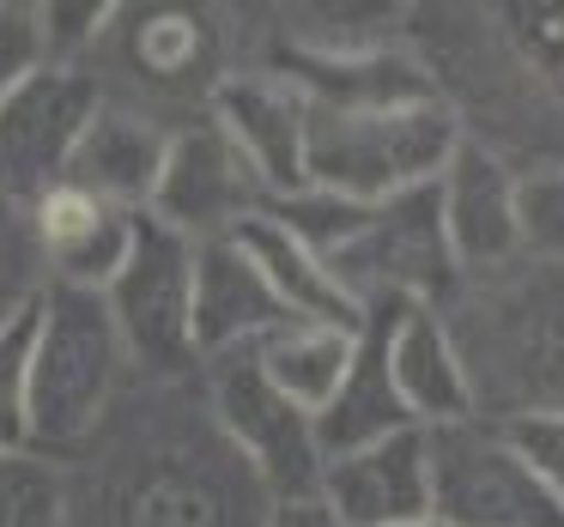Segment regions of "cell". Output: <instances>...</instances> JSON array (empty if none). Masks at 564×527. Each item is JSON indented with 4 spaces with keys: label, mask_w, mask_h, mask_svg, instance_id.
Wrapping results in <instances>:
<instances>
[{
    "label": "cell",
    "mask_w": 564,
    "mask_h": 527,
    "mask_svg": "<svg viewBox=\"0 0 564 527\" xmlns=\"http://www.w3.org/2000/svg\"><path fill=\"white\" fill-rule=\"evenodd\" d=\"M389 376H394V394H401V406L413 413L419 430L474 418V394H467L462 358H455V340L431 304H394Z\"/></svg>",
    "instance_id": "18"
},
{
    "label": "cell",
    "mask_w": 564,
    "mask_h": 527,
    "mask_svg": "<svg viewBox=\"0 0 564 527\" xmlns=\"http://www.w3.org/2000/svg\"><path fill=\"white\" fill-rule=\"evenodd\" d=\"M213 128L237 146L261 195L304 188V91L280 74H231L213 86ZM261 200V207H268Z\"/></svg>",
    "instance_id": "12"
},
{
    "label": "cell",
    "mask_w": 564,
    "mask_h": 527,
    "mask_svg": "<svg viewBox=\"0 0 564 527\" xmlns=\"http://www.w3.org/2000/svg\"><path fill=\"white\" fill-rule=\"evenodd\" d=\"M261 527H346V521L310 491V497H273L268 515H261Z\"/></svg>",
    "instance_id": "30"
},
{
    "label": "cell",
    "mask_w": 564,
    "mask_h": 527,
    "mask_svg": "<svg viewBox=\"0 0 564 527\" xmlns=\"http://www.w3.org/2000/svg\"><path fill=\"white\" fill-rule=\"evenodd\" d=\"M437 212H443V231H449L462 273H491L522 255V237H516V171L498 152L474 146L467 134L437 176Z\"/></svg>",
    "instance_id": "14"
},
{
    "label": "cell",
    "mask_w": 564,
    "mask_h": 527,
    "mask_svg": "<svg viewBox=\"0 0 564 527\" xmlns=\"http://www.w3.org/2000/svg\"><path fill=\"white\" fill-rule=\"evenodd\" d=\"M231 243L249 255V267L261 273V285H268L273 304H280L292 321L358 328V316H365V309L346 297V285L328 273V261H322L316 249H304L292 231H280L268 212H249V219L231 231Z\"/></svg>",
    "instance_id": "19"
},
{
    "label": "cell",
    "mask_w": 564,
    "mask_h": 527,
    "mask_svg": "<svg viewBox=\"0 0 564 527\" xmlns=\"http://www.w3.org/2000/svg\"><path fill=\"white\" fill-rule=\"evenodd\" d=\"M249 358H256V370L268 376L273 394H285L297 413L316 418L322 406L334 400L340 376H346L352 328H328V321H285V328H273Z\"/></svg>",
    "instance_id": "20"
},
{
    "label": "cell",
    "mask_w": 564,
    "mask_h": 527,
    "mask_svg": "<svg viewBox=\"0 0 564 527\" xmlns=\"http://www.w3.org/2000/svg\"><path fill=\"white\" fill-rule=\"evenodd\" d=\"M261 515L268 491L225 449L213 418H200V430L176 425L171 437L140 442L110 491L104 527H261Z\"/></svg>",
    "instance_id": "4"
},
{
    "label": "cell",
    "mask_w": 564,
    "mask_h": 527,
    "mask_svg": "<svg viewBox=\"0 0 564 527\" xmlns=\"http://www.w3.org/2000/svg\"><path fill=\"white\" fill-rule=\"evenodd\" d=\"M207 382V418L213 430L225 437V449L249 466L261 491L273 497H310L322 479V442H316V418L297 413L285 394L268 388V376L256 370V358L237 352V358H213Z\"/></svg>",
    "instance_id": "8"
},
{
    "label": "cell",
    "mask_w": 564,
    "mask_h": 527,
    "mask_svg": "<svg viewBox=\"0 0 564 527\" xmlns=\"http://www.w3.org/2000/svg\"><path fill=\"white\" fill-rule=\"evenodd\" d=\"M389 321L394 304H370L352 328V358H346V376L334 388V400L316 413V442L322 461L346 449H365V442H382L394 430H413V413L401 406L389 376Z\"/></svg>",
    "instance_id": "16"
},
{
    "label": "cell",
    "mask_w": 564,
    "mask_h": 527,
    "mask_svg": "<svg viewBox=\"0 0 564 527\" xmlns=\"http://www.w3.org/2000/svg\"><path fill=\"white\" fill-rule=\"evenodd\" d=\"M37 67H50L37 7H0V103L13 98Z\"/></svg>",
    "instance_id": "28"
},
{
    "label": "cell",
    "mask_w": 564,
    "mask_h": 527,
    "mask_svg": "<svg viewBox=\"0 0 564 527\" xmlns=\"http://www.w3.org/2000/svg\"><path fill=\"white\" fill-rule=\"evenodd\" d=\"M316 497L340 515L346 527H401L431 515V461L425 430H394L382 442L346 449L322 461Z\"/></svg>",
    "instance_id": "11"
},
{
    "label": "cell",
    "mask_w": 564,
    "mask_h": 527,
    "mask_svg": "<svg viewBox=\"0 0 564 527\" xmlns=\"http://www.w3.org/2000/svg\"><path fill=\"white\" fill-rule=\"evenodd\" d=\"M0 527H67L62 466L25 449H0Z\"/></svg>",
    "instance_id": "24"
},
{
    "label": "cell",
    "mask_w": 564,
    "mask_h": 527,
    "mask_svg": "<svg viewBox=\"0 0 564 527\" xmlns=\"http://www.w3.org/2000/svg\"><path fill=\"white\" fill-rule=\"evenodd\" d=\"M285 321L292 316L273 304V292L261 285V273L249 267V255L231 243V237L195 243V309H188L195 364L256 352L273 328H285Z\"/></svg>",
    "instance_id": "15"
},
{
    "label": "cell",
    "mask_w": 564,
    "mask_h": 527,
    "mask_svg": "<svg viewBox=\"0 0 564 527\" xmlns=\"http://www.w3.org/2000/svg\"><path fill=\"white\" fill-rule=\"evenodd\" d=\"M104 309L116 321V340L128 352V370L152 382H183L195 364V333H188V309H195V243L171 224L134 219V243L110 285H104Z\"/></svg>",
    "instance_id": "6"
},
{
    "label": "cell",
    "mask_w": 564,
    "mask_h": 527,
    "mask_svg": "<svg viewBox=\"0 0 564 527\" xmlns=\"http://www.w3.org/2000/svg\"><path fill=\"white\" fill-rule=\"evenodd\" d=\"M104 86L91 67H37L0 103V200L31 207L67 176L86 122L98 116Z\"/></svg>",
    "instance_id": "9"
},
{
    "label": "cell",
    "mask_w": 564,
    "mask_h": 527,
    "mask_svg": "<svg viewBox=\"0 0 564 527\" xmlns=\"http://www.w3.org/2000/svg\"><path fill=\"white\" fill-rule=\"evenodd\" d=\"M31 243L43 261V285H67V292H98L122 273L128 243H134V219L110 200L86 195V188L55 183L50 195L31 200Z\"/></svg>",
    "instance_id": "13"
},
{
    "label": "cell",
    "mask_w": 564,
    "mask_h": 527,
    "mask_svg": "<svg viewBox=\"0 0 564 527\" xmlns=\"http://www.w3.org/2000/svg\"><path fill=\"white\" fill-rule=\"evenodd\" d=\"M431 515L443 527H564L522 437L491 418L425 430Z\"/></svg>",
    "instance_id": "5"
},
{
    "label": "cell",
    "mask_w": 564,
    "mask_h": 527,
    "mask_svg": "<svg viewBox=\"0 0 564 527\" xmlns=\"http://www.w3.org/2000/svg\"><path fill=\"white\" fill-rule=\"evenodd\" d=\"M491 55L516 79V103L540 98L546 116H564V7H491ZM503 79V86H510Z\"/></svg>",
    "instance_id": "21"
},
{
    "label": "cell",
    "mask_w": 564,
    "mask_h": 527,
    "mask_svg": "<svg viewBox=\"0 0 564 527\" xmlns=\"http://www.w3.org/2000/svg\"><path fill=\"white\" fill-rule=\"evenodd\" d=\"M128 55H134V67L147 79H183L207 55V25L195 13H183V7H152V13H134Z\"/></svg>",
    "instance_id": "23"
},
{
    "label": "cell",
    "mask_w": 564,
    "mask_h": 527,
    "mask_svg": "<svg viewBox=\"0 0 564 527\" xmlns=\"http://www.w3.org/2000/svg\"><path fill=\"white\" fill-rule=\"evenodd\" d=\"M43 297V261L31 243V212L0 200V328H13Z\"/></svg>",
    "instance_id": "26"
},
{
    "label": "cell",
    "mask_w": 564,
    "mask_h": 527,
    "mask_svg": "<svg viewBox=\"0 0 564 527\" xmlns=\"http://www.w3.org/2000/svg\"><path fill=\"white\" fill-rule=\"evenodd\" d=\"M261 212H268L280 231H292L304 249H316V255L328 261V255H340V249L358 237V224H365L370 207H358V200H346V195H328V188H310L304 183V188H292V195H273Z\"/></svg>",
    "instance_id": "22"
},
{
    "label": "cell",
    "mask_w": 564,
    "mask_h": 527,
    "mask_svg": "<svg viewBox=\"0 0 564 527\" xmlns=\"http://www.w3.org/2000/svg\"><path fill=\"white\" fill-rule=\"evenodd\" d=\"M164 146H171V128L152 122L147 110H128V103H98V116L86 122L74 158H67V188H86V195L110 200L122 212H147L152 188L164 171Z\"/></svg>",
    "instance_id": "17"
},
{
    "label": "cell",
    "mask_w": 564,
    "mask_h": 527,
    "mask_svg": "<svg viewBox=\"0 0 564 527\" xmlns=\"http://www.w3.org/2000/svg\"><path fill=\"white\" fill-rule=\"evenodd\" d=\"M261 183L249 176V164L237 158V146L207 122L195 128H171V146H164V171L159 188L147 200V219L183 231L188 243H213V237H231L249 212H261Z\"/></svg>",
    "instance_id": "10"
},
{
    "label": "cell",
    "mask_w": 564,
    "mask_h": 527,
    "mask_svg": "<svg viewBox=\"0 0 564 527\" xmlns=\"http://www.w3.org/2000/svg\"><path fill=\"white\" fill-rule=\"evenodd\" d=\"M31 321H37V304L0 328V449L31 454Z\"/></svg>",
    "instance_id": "27"
},
{
    "label": "cell",
    "mask_w": 564,
    "mask_h": 527,
    "mask_svg": "<svg viewBox=\"0 0 564 527\" xmlns=\"http://www.w3.org/2000/svg\"><path fill=\"white\" fill-rule=\"evenodd\" d=\"M401 527H443L437 515H419V521H401Z\"/></svg>",
    "instance_id": "31"
},
{
    "label": "cell",
    "mask_w": 564,
    "mask_h": 527,
    "mask_svg": "<svg viewBox=\"0 0 564 527\" xmlns=\"http://www.w3.org/2000/svg\"><path fill=\"white\" fill-rule=\"evenodd\" d=\"M462 358L474 418L534 425L564 413V267L516 255L491 273H462L437 304Z\"/></svg>",
    "instance_id": "1"
},
{
    "label": "cell",
    "mask_w": 564,
    "mask_h": 527,
    "mask_svg": "<svg viewBox=\"0 0 564 527\" xmlns=\"http://www.w3.org/2000/svg\"><path fill=\"white\" fill-rule=\"evenodd\" d=\"M516 237L522 255L564 267V164L516 171Z\"/></svg>",
    "instance_id": "25"
},
{
    "label": "cell",
    "mask_w": 564,
    "mask_h": 527,
    "mask_svg": "<svg viewBox=\"0 0 564 527\" xmlns=\"http://www.w3.org/2000/svg\"><path fill=\"white\" fill-rule=\"evenodd\" d=\"M462 146V122L443 98L401 110H328L304 98V183L358 207L425 188Z\"/></svg>",
    "instance_id": "3"
},
{
    "label": "cell",
    "mask_w": 564,
    "mask_h": 527,
    "mask_svg": "<svg viewBox=\"0 0 564 527\" xmlns=\"http://www.w3.org/2000/svg\"><path fill=\"white\" fill-rule=\"evenodd\" d=\"M128 388V352L98 292L43 285L31 321V454L74 461L104 437Z\"/></svg>",
    "instance_id": "2"
},
{
    "label": "cell",
    "mask_w": 564,
    "mask_h": 527,
    "mask_svg": "<svg viewBox=\"0 0 564 527\" xmlns=\"http://www.w3.org/2000/svg\"><path fill=\"white\" fill-rule=\"evenodd\" d=\"M510 430L522 437L528 461L540 466V479H546L552 503H558V515H564V413H552V418H534V425H510Z\"/></svg>",
    "instance_id": "29"
},
{
    "label": "cell",
    "mask_w": 564,
    "mask_h": 527,
    "mask_svg": "<svg viewBox=\"0 0 564 527\" xmlns=\"http://www.w3.org/2000/svg\"><path fill=\"white\" fill-rule=\"evenodd\" d=\"M328 273L346 285V297L358 309H370V304L437 309L462 285V267H455L449 231H443V212H437V183L377 200L352 243L340 255H328Z\"/></svg>",
    "instance_id": "7"
}]
</instances>
